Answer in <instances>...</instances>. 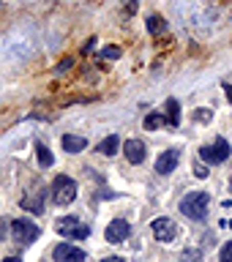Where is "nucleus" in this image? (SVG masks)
<instances>
[{
  "label": "nucleus",
  "instance_id": "nucleus-11",
  "mask_svg": "<svg viewBox=\"0 0 232 262\" xmlns=\"http://www.w3.org/2000/svg\"><path fill=\"white\" fill-rule=\"evenodd\" d=\"M60 142H63V150L66 153H79V150H85V147H88V139L85 137H77V134H66Z\"/></svg>",
  "mask_w": 232,
  "mask_h": 262
},
{
  "label": "nucleus",
  "instance_id": "nucleus-16",
  "mask_svg": "<svg viewBox=\"0 0 232 262\" xmlns=\"http://www.w3.org/2000/svg\"><path fill=\"white\" fill-rule=\"evenodd\" d=\"M164 123H167V118H161V115H147V118H145V128L147 131H156V128H161L164 126Z\"/></svg>",
  "mask_w": 232,
  "mask_h": 262
},
{
  "label": "nucleus",
  "instance_id": "nucleus-12",
  "mask_svg": "<svg viewBox=\"0 0 232 262\" xmlns=\"http://www.w3.org/2000/svg\"><path fill=\"white\" fill-rule=\"evenodd\" d=\"M118 147H120V139L115 137V134H110V137L104 139V142H98L96 150L101 153V156H115V153H118Z\"/></svg>",
  "mask_w": 232,
  "mask_h": 262
},
{
  "label": "nucleus",
  "instance_id": "nucleus-13",
  "mask_svg": "<svg viewBox=\"0 0 232 262\" xmlns=\"http://www.w3.org/2000/svg\"><path fill=\"white\" fill-rule=\"evenodd\" d=\"M164 110H167V123H170V126H178V123H180V104L175 101V98H167Z\"/></svg>",
  "mask_w": 232,
  "mask_h": 262
},
{
  "label": "nucleus",
  "instance_id": "nucleus-20",
  "mask_svg": "<svg viewBox=\"0 0 232 262\" xmlns=\"http://www.w3.org/2000/svg\"><path fill=\"white\" fill-rule=\"evenodd\" d=\"M221 262H232V241L221 249Z\"/></svg>",
  "mask_w": 232,
  "mask_h": 262
},
{
  "label": "nucleus",
  "instance_id": "nucleus-14",
  "mask_svg": "<svg viewBox=\"0 0 232 262\" xmlns=\"http://www.w3.org/2000/svg\"><path fill=\"white\" fill-rule=\"evenodd\" d=\"M22 208L25 210H33V213H41V210H44V194L30 196V200H22Z\"/></svg>",
  "mask_w": 232,
  "mask_h": 262
},
{
  "label": "nucleus",
  "instance_id": "nucleus-2",
  "mask_svg": "<svg viewBox=\"0 0 232 262\" xmlns=\"http://www.w3.org/2000/svg\"><path fill=\"white\" fill-rule=\"evenodd\" d=\"M55 229H57V232H60V235L71 237V241H82V237H88V235H90V227H88V224H82V221H79L77 216H66V219H57Z\"/></svg>",
  "mask_w": 232,
  "mask_h": 262
},
{
  "label": "nucleus",
  "instance_id": "nucleus-3",
  "mask_svg": "<svg viewBox=\"0 0 232 262\" xmlns=\"http://www.w3.org/2000/svg\"><path fill=\"white\" fill-rule=\"evenodd\" d=\"M52 200H55V205L74 202V200H77V183H74L71 178H66V175L55 178V183H52Z\"/></svg>",
  "mask_w": 232,
  "mask_h": 262
},
{
  "label": "nucleus",
  "instance_id": "nucleus-27",
  "mask_svg": "<svg viewBox=\"0 0 232 262\" xmlns=\"http://www.w3.org/2000/svg\"><path fill=\"white\" fill-rule=\"evenodd\" d=\"M229 191H232V183H229Z\"/></svg>",
  "mask_w": 232,
  "mask_h": 262
},
{
  "label": "nucleus",
  "instance_id": "nucleus-7",
  "mask_svg": "<svg viewBox=\"0 0 232 262\" xmlns=\"http://www.w3.org/2000/svg\"><path fill=\"white\" fill-rule=\"evenodd\" d=\"M52 257H55V262H85V251L77 249V246L60 243V246H55Z\"/></svg>",
  "mask_w": 232,
  "mask_h": 262
},
{
  "label": "nucleus",
  "instance_id": "nucleus-9",
  "mask_svg": "<svg viewBox=\"0 0 232 262\" xmlns=\"http://www.w3.org/2000/svg\"><path fill=\"white\" fill-rule=\"evenodd\" d=\"M123 153H126L129 164H142L145 161V142L142 139H129V142L123 145Z\"/></svg>",
  "mask_w": 232,
  "mask_h": 262
},
{
  "label": "nucleus",
  "instance_id": "nucleus-23",
  "mask_svg": "<svg viewBox=\"0 0 232 262\" xmlns=\"http://www.w3.org/2000/svg\"><path fill=\"white\" fill-rule=\"evenodd\" d=\"M101 262H123L120 257H107V259H101Z\"/></svg>",
  "mask_w": 232,
  "mask_h": 262
},
{
  "label": "nucleus",
  "instance_id": "nucleus-4",
  "mask_svg": "<svg viewBox=\"0 0 232 262\" xmlns=\"http://www.w3.org/2000/svg\"><path fill=\"white\" fill-rule=\"evenodd\" d=\"M200 159L202 164H221L229 159V142L227 139H216L213 145H202L200 147Z\"/></svg>",
  "mask_w": 232,
  "mask_h": 262
},
{
  "label": "nucleus",
  "instance_id": "nucleus-26",
  "mask_svg": "<svg viewBox=\"0 0 232 262\" xmlns=\"http://www.w3.org/2000/svg\"><path fill=\"white\" fill-rule=\"evenodd\" d=\"M3 232H6V227H3V224H0V237H3Z\"/></svg>",
  "mask_w": 232,
  "mask_h": 262
},
{
  "label": "nucleus",
  "instance_id": "nucleus-24",
  "mask_svg": "<svg viewBox=\"0 0 232 262\" xmlns=\"http://www.w3.org/2000/svg\"><path fill=\"white\" fill-rule=\"evenodd\" d=\"M224 90H227V98L232 101V85H224Z\"/></svg>",
  "mask_w": 232,
  "mask_h": 262
},
{
  "label": "nucleus",
  "instance_id": "nucleus-8",
  "mask_svg": "<svg viewBox=\"0 0 232 262\" xmlns=\"http://www.w3.org/2000/svg\"><path fill=\"white\" fill-rule=\"evenodd\" d=\"M129 232H131L129 221H126V219H115V221H110V227H107L104 237H107L110 243H123V241L129 237Z\"/></svg>",
  "mask_w": 232,
  "mask_h": 262
},
{
  "label": "nucleus",
  "instance_id": "nucleus-17",
  "mask_svg": "<svg viewBox=\"0 0 232 262\" xmlns=\"http://www.w3.org/2000/svg\"><path fill=\"white\" fill-rule=\"evenodd\" d=\"M147 30H151V33H161L164 30V19H161L159 14L147 16Z\"/></svg>",
  "mask_w": 232,
  "mask_h": 262
},
{
  "label": "nucleus",
  "instance_id": "nucleus-10",
  "mask_svg": "<svg viewBox=\"0 0 232 262\" xmlns=\"http://www.w3.org/2000/svg\"><path fill=\"white\" fill-rule=\"evenodd\" d=\"M178 161H180L178 150H167V153H161V156H159V161H156V172H159V175H170V172H175Z\"/></svg>",
  "mask_w": 232,
  "mask_h": 262
},
{
  "label": "nucleus",
  "instance_id": "nucleus-15",
  "mask_svg": "<svg viewBox=\"0 0 232 262\" xmlns=\"http://www.w3.org/2000/svg\"><path fill=\"white\" fill-rule=\"evenodd\" d=\"M36 153H38V164H41V167H52V164H55V156L52 153H49V147H44V145H36Z\"/></svg>",
  "mask_w": 232,
  "mask_h": 262
},
{
  "label": "nucleus",
  "instance_id": "nucleus-5",
  "mask_svg": "<svg viewBox=\"0 0 232 262\" xmlns=\"http://www.w3.org/2000/svg\"><path fill=\"white\" fill-rule=\"evenodd\" d=\"M11 235H14L16 243H33L38 237V227L28 219H16L11 224Z\"/></svg>",
  "mask_w": 232,
  "mask_h": 262
},
{
  "label": "nucleus",
  "instance_id": "nucleus-1",
  "mask_svg": "<svg viewBox=\"0 0 232 262\" xmlns=\"http://www.w3.org/2000/svg\"><path fill=\"white\" fill-rule=\"evenodd\" d=\"M208 208H210V196L205 191H194V194H186L183 202H180V210H183V216L194 219V221H202L208 216Z\"/></svg>",
  "mask_w": 232,
  "mask_h": 262
},
{
  "label": "nucleus",
  "instance_id": "nucleus-19",
  "mask_svg": "<svg viewBox=\"0 0 232 262\" xmlns=\"http://www.w3.org/2000/svg\"><path fill=\"white\" fill-rule=\"evenodd\" d=\"M101 57H104V60H118L120 49L118 47H107V49H101Z\"/></svg>",
  "mask_w": 232,
  "mask_h": 262
},
{
  "label": "nucleus",
  "instance_id": "nucleus-22",
  "mask_svg": "<svg viewBox=\"0 0 232 262\" xmlns=\"http://www.w3.org/2000/svg\"><path fill=\"white\" fill-rule=\"evenodd\" d=\"M194 120H202V123H208V120H210V112H208V110H202V112H194Z\"/></svg>",
  "mask_w": 232,
  "mask_h": 262
},
{
  "label": "nucleus",
  "instance_id": "nucleus-6",
  "mask_svg": "<svg viewBox=\"0 0 232 262\" xmlns=\"http://www.w3.org/2000/svg\"><path fill=\"white\" fill-rule=\"evenodd\" d=\"M175 235H178V227L172 219H156L153 221V237L156 241L170 243V241H175Z\"/></svg>",
  "mask_w": 232,
  "mask_h": 262
},
{
  "label": "nucleus",
  "instance_id": "nucleus-25",
  "mask_svg": "<svg viewBox=\"0 0 232 262\" xmlns=\"http://www.w3.org/2000/svg\"><path fill=\"white\" fill-rule=\"evenodd\" d=\"M3 262H19V257H6Z\"/></svg>",
  "mask_w": 232,
  "mask_h": 262
},
{
  "label": "nucleus",
  "instance_id": "nucleus-18",
  "mask_svg": "<svg viewBox=\"0 0 232 262\" xmlns=\"http://www.w3.org/2000/svg\"><path fill=\"white\" fill-rule=\"evenodd\" d=\"M202 259V251L200 249H186L180 254V262H200Z\"/></svg>",
  "mask_w": 232,
  "mask_h": 262
},
{
  "label": "nucleus",
  "instance_id": "nucleus-21",
  "mask_svg": "<svg viewBox=\"0 0 232 262\" xmlns=\"http://www.w3.org/2000/svg\"><path fill=\"white\" fill-rule=\"evenodd\" d=\"M194 175H197V178H208V169H205V164H194Z\"/></svg>",
  "mask_w": 232,
  "mask_h": 262
}]
</instances>
